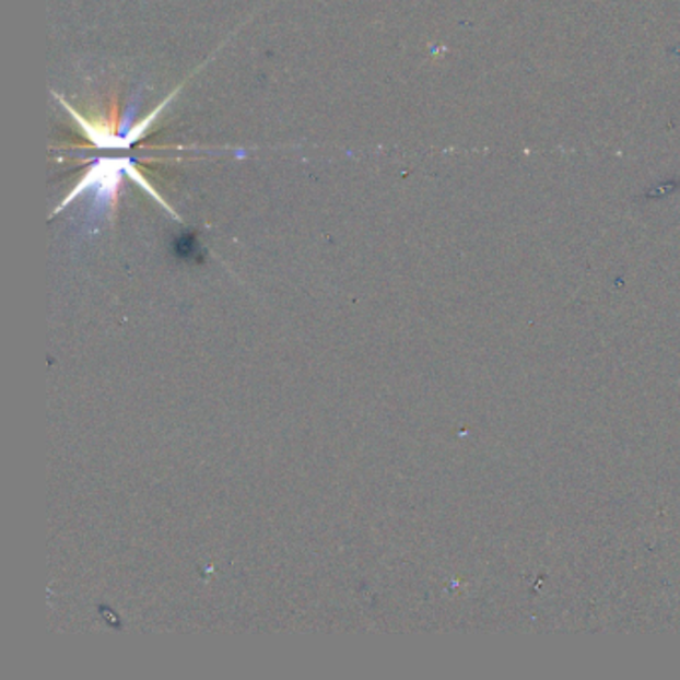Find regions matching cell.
I'll return each mask as SVG.
<instances>
[{
	"label": "cell",
	"instance_id": "1",
	"mask_svg": "<svg viewBox=\"0 0 680 680\" xmlns=\"http://www.w3.org/2000/svg\"><path fill=\"white\" fill-rule=\"evenodd\" d=\"M125 176L132 178V180L140 184L150 196H154L159 200L160 204H164V200L160 198L156 190L148 184L146 178L137 171V164L134 160L128 159H103L94 160L91 171L86 172L84 178H80L77 188L69 194V198L58 206L57 212L65 210L70 202H74L77 198H84V196H91V220L92 224H98V220L104 214L110 212V208H114V202L118 198L120 192V186L125 181ZM166 210L171 212L168 204Z\"/></svg>",
	"mask_w": 680,
	"mask_h": 680
},
{
	"label": "cell",
	"instance_id": "2",
	"mask_svg": "<svg viewBox=\"0 0 680 680\" xmlns=\"http://www.w3.org/2000/svg\"><path fill=\"white\" fill-rule=\"evenodd\" d=\"M679 188L680 181L667 180L665 184H658L655 188H650V190L645 194V200H658V198H663V196H670V194L677 192Z\"/></svg>",
	"mask_w": 680,
	"mask_h": 680
}]
</instances>
